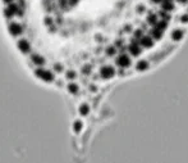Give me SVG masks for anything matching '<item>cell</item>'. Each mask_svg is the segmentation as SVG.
Here are the masks:
<instances>
[{
	"label": "cell",
	"mask_w": 188,
	"mask_h": 163,
	"mask_svg": "<svg viewBox=\"0 0 188 163\" xmlns=\"http://www.w3.org/2000/svg\"><path fill=\"white\" fill-rule=\"evenodd\" d=\"M2 2L32 73L76 96L150 68L188 30V0Z\"/></svg>",
	"instance_id": "obj_1"
}]
</instances>
